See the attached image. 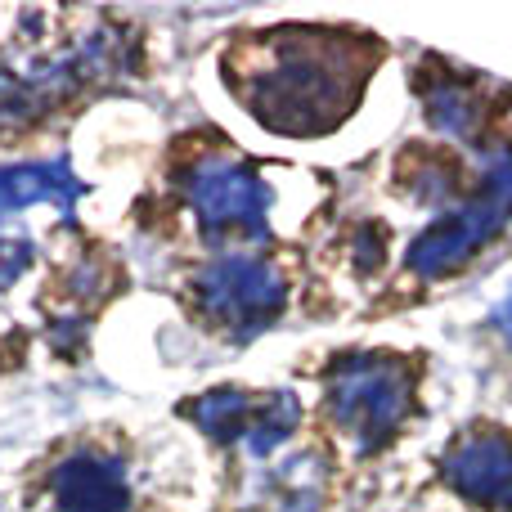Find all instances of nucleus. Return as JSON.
Listing matches in <instances>:
<instances>
[{
  "label": "nucleus",
  "mask_w": 512,
  "mask_h": 512,
  "mask_svg": "<svg viewBox=\"0 0 512 512\" xmlns=\"http://www.w3.org/2000/svg\"><path fill=\"white\" fill-rule=\"evenodd\" d=\"M369 63L342 32H283L243 59L239 90L265 126L319 135L351 113Z\"/></svg>",
  "instance_id": "1"
},
{
  "label": "nucleus",
  "mask_w": 512,
  "mask_h": 512,
  "mask_svg": "<svg viewBox=\"0 0 512 512\" xmlns=\"http://www.w3.org/2000/svg\"><path fill=\"white\" fill-rule=\"evenodd\" d=\"M414 364L400 355H342L324 378L328 414L355 450H378L414 409Z\"/></svg>",
  "instance_id": "2"
},
{
  "label": "nucleus",
  "mask_w": 512,
  "mask_h": 512,
  "mask_svg": "<svg viewBox=\"0 0 512 512\" xmlns=\"http://www.w3.org/2000/svg\"><path fill=\"white\" fill-rule=\"evenodd\" d=\"M512 216V149H499L486 167L481 189L463 207L432 221L409 243V270L418 279H445L486 248Z\"/></svg>",
  "instance_id": "3"
},
{
  "label": "nucleus",
  "mask_w": 512,
  "mask_h": 512,
  "mask_svg": "<svg viewBox=\"0 0 512 512\" xmlns=\"http://www.w3.org/2000/svg\"><path fill=\"white\" fill-rule=\"evenodd\" d=\"M288 288H283L279 270L261 256L230 252L216 256L203 274H198V306L216 328H225L230 337L248 342V337L265 333L279 319Z\"/></svg>",
  "instance_id": "4"
},
{
  "label": "nucleus",
  "mask_w": 512,
  "mask_h": 512,
  "mask_svg": "<svg viewBox=\"0 0 512 512\" xmlns=\"http://www.w3.org/2000/svg\"><path fill=\"white\" fill-rule=\"evenodd\" d=\"M185 198L194 207L198 225L207 234H265V216H270V185L239 158H203L185 180Z\"/></svg>",
  "instance_id": "5"
},
{
  "label": "nucleus",
  "mask_w": 512,
  "mask_h": 512,
  "mask_svg": "<svg viewBox=\"0 0 512 512\" xmlns=\"http://www.w3.org/2000/svg\"><path fill=\"white\" fill-rule=\"evenodd\" d=\"M185 414L203 427L212 441L243 445L248 454H270L274 445H283L292 436V427L301 423V405L292 391H270V396H252V391H207L194 405H185Z\"/></svg>",
  "instance_id": "6"
},
{
  "label": "nucleus",
  "mask_w": 512,
  "mask_h": 512,
  "mask_svg": "<svg viewBox=\"0 0 512 512\" xmlns=\"http://www.w3.org/2000/svg\"><path fill=\"white\" fill-rule=\"evenodd\" d=\"M445 486L477 508L512 512V436L499 427L463 436L445 454Z\"/></svg>",
  "instance_id": "7"
},
{
  "label": "nucleus",
  "mask_w": 512,
  "mask_h": 512,
  "mask_svg": "<svg viewBox=\"0 0 512 512\" xmlns=\"http://www.w3.org/2000/svg\"><path fill=\"white\" fill-rule=\"evenodd\" d=\"M50 495L59 512H131V477L117 459L72 454L54 468Z\"/></svg>",
  "instance_id": "8"
},
{
  "label": "nucleus",
  "mask_w": 512,
  "mask_h": 512,
  "mask_svg": "<svg viewBox=\"0 0 512 512\" xmlns=\"http://www.w3.org/2000/svg\"><path fill=\"white\" fill-rule=\"evenodd\" d=\"M86 194L77 176L68 171V162H18V167H0V221L27 207H59V216H68L77 207V198Z\"/></svg>",
  "instance_id": "9"
},
{
  "label": "nucleus",
  "mask_w": 512,
  "mask_h": 512,
  "mask_svg": "<svg viewBox=\"0 0 512 512\" xmlns=\"http://www.w3.org/2000/svg\"><path fill=\"white\" fill-rule=\"evenodd\" d=\"M423 95H427V117H432L436 131L454 135V140H463V135L477 131V122H481V99L472 95V90L463 86L459 77L432 81Z\"/></svg>",
  "instance_id": "10"
},
{
  "label": "nucleus",
  "mask_w": 512,
  "mask_h": 512,
  "mask_svg": "<svg viewBox=\"0 0 512 512\" xmlns=\"http://www.w3.org/2000/svg\"><path fill=\"white\" fill-rule=\"evenodd\" d=\"M27 270H32V243L14 239V234H0V292L14 288Z\"/></svg>",
  "instance_id": "11"
},
{
  "label": "nucleus",
  "mask_w": 512,
  "mask_h": 512,
  "mask_svg": "<svg viewBox=\"0 0 512 512\" xmlns=\"http://www.w3.org/2000/svg\"><path fill=\"white\" fill-rule=\"evenodd\" d=\"M495 328H499V333H504V342L512 346V292H508V301H504V306L495 310Z\"/></svg>",
  "instance_id": "12"
}]
</instances>
